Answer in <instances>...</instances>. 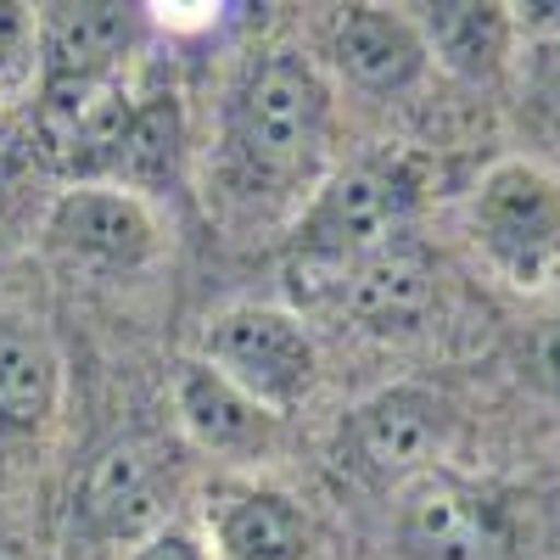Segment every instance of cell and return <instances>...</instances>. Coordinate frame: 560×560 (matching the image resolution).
<instances>
[{
    "label": "cell",
    "mask_w": 560,
    "mask_h": 560,
    "mask_svg": "<svg viewBox=\"0 0 560 560\" xmlns=\"http://www.w3.org/2000/svg\"><path fill=\"white\" fill-rule=\"evenodd\" d=\"M325 84L319 73L292 57V51H275L264 57L247 84H242V102H236V147L242 158L269 174V179H292L314 163L319 140H325Z\"/></svg>",
    "instance_id": "cell-1"
},
{
    "label": "cell",
    "mask_w": 560,
    "mask_h": 560,
    "mask_svg": "<svg viewBox=\"0 0 560 560\" xmlns=\"http://www.w3.org/2000/svg\"><path fill=\"white\" fill-rule=\"evenodd\" d=\"M208 359L224 382H236L269 415L298 404L314 382V342H308L303 325L280 308H236V314L213 319Z\"/></svg>",
    "instance_id": "cell-2"
},
{
    "label": "cell",
    "mask_w": 560,
    "mask_h": 560,
    "mask_svg": "<svg viewBox=\"0 0 560 560\" xmlns=\"http://www.w3.org/2000/svg\"><path fill=\"white\" fill-rule=\"evenodd\" d=\"M404 208H409V191L404 179L387 174V168H342L325 191L314 197L308 219H303V253L325 258V264H359L370 253L393 247L398 224H404Z\"/></svg>",
    "instance_id": "cell-3"
},
{
    "label": "cell",
    "mask_w": 560,
    "mask_h": 560,
    "mask_svg": "<svg viewBox=\"0 0 560 560\" xmlns=\"http://www.w3.org/2000/svg\"><path fill=\"white\" fill-rule=\"evenodd\" d=\"M510 538L499 510L454 477H420L398 504L404 560H504Z\"/></svg>",
    "instance_id": "cell-4"
},
{
    "label": "cell",
    "mask_w": 560,
    "mask_h": 560,
    "mask_svg": "<svg viewBox=\"0 0 560 560\" xmlns=\"http://www.w3.org/2000/svg\"><path fill=\"white\" fill-rule=\"evenodd\" d=\"M477 236L504 269L533 275L560 247V191L527 163H499L477 191Z\"/></svg>",
    "instance_id": "cell-5"
},
{
    "label": "cell",
    "mask_w": 560,
    "mask_h": 560,
    "mask_svg": "<svg viewBox=\"0 0 560 560\" xmlns=\"http://www.w3.org/2000/svg\"><path fill=\"white\" fill-rule=\"evenodd\" d=\"M438 443H443V404L427 387H387L370 404H359L348 427L353 465L376 482H398L420 471Z\"/></svg>",
    "instance_id": "cell-6"
},
{
    "label": "cell",
    "mask_w": 560,
    "mask_h": 560,
    "mask_svg": "<svg viewBox=\"0 0 560 560\" xmlns=\"http://www.w3.org/2000/svg\"><path fill=\"white\" fill-rule=\"evenodd\" d=\"M135 39L129 7H45L39 51H45V96H84L102 90L113 62Z\"/></svg>",
    "instance_id": "cell-7"
},
{
    "label": "cell",
    "mask_w": 560,
    "mask_h": 560,
    "mask_svg": "<svg viewBox=\"0 0 560 560\" xmlns=\"http://www.w3.org/2000/svg\"><path fill=\"white\" fill-rule=\"evenodd\" d=\"M342 303L348 314L376 337H404L438 303V269L420 247H382L348 269L342 280Z\"/></svg>",
    "instance_id": "cell-8"
},
{
    "label": "cell",
    "mask_w": 560,
    "mask_h": 560,
    "mask_svg": "<svg viewBox=\"0 0 560 560\" xmlns=\"http://www.w3.org/2000/svg\"><path fill=\"white\" fill-rule=\"evenodd\" d=\"M129 118H135V102L113 84L84 90V96H45V147H51V163L68 179L118 174Z\"/></svg>",
    "instance_id": "cell-9"
},
{
    "label": "cell",
    "mask_w": 560,
    "mask_h": 560,
    "mask_svg": "<svg viewBox=\"0 0 560 560\" xmlns=\"http://www.w3.org/2000/svg\"><path fill=\"white\" fill-rule=\"evenodd\" d=\"M51 236L107 269H129L152 253V219L135 197L124 191H96V185H79L51 208Z\"/></svg>",
    "instance_id": "cell-10"
},
{
    "label": "cell",
    "mask_w": 560,
    "mask_h": 560,
    "mask_svg": "<svg viewBox=\"0 0 560 560\" xmlns=\"http://www.w3.org/2000/svg\"><path fill=\"white\" fill-rule=\"evenodd\" d=\"M174 404H179L185 432L219 454H253L275 432V415L264 404H253L236 382H224L213 364H179Z\"/></svg>",
    "instance_id": "cell-11"
},
{
    "label": "cell",
    "mask_w": 560,
    "mask_h": 560,
    "mask_svg": "<svg viewBox=\"0 0 560 560\" xmlns=\"http://www.w3.org/2000/svg\"><path fill=\"white\" fill-rule=\"evenodd\" d=\"M337 62L364 90H404L427 68V45H420V28L409 18L382 7H353L337 23Z\"/></svg>",
    "instance_id": "cell-12"
},
{
    "label": "cell",
    "mask_w": 560,
    "mask_h": 560,
    "mask_svg": "<svg viewBox=\"0 0 560 560\" xmlns=\"http://www.w3.org/2000/svg\"><path fill=\"white\" fill-rule=\"evenodd\" d=\"M158 499V471L152 454L140 443H113L96 465L84 471V493H79V516L96 527L102 538H135L152 522Z\"/></svg>",
    "instance_id": "cell-13"
},
{
    "label": "cell",
    "mask_w": 560,
    "mask_h": 560,
    "mask_svg": "<svg viewBox=\"0 0 560 560\" xmlns=\"http://www.w3.org/2000/svg\"><path fill=\"white\" fill-rule=\"evenodd\" d=\"M420 45H427V57H438L465 79H488L504 62L510 12L482 7V0H443V7L420 12Z\"/></svg>",
    "instance_id": "cell-14"
},
{
    "label": "cell",
    "mask_w": 560,
    "mask_h": 560,
    "mask_svg": "<svg viewBox=\"0 0 560 560\" xmlns=\"http://www.w3.org/2000/svg\"><path fill=\"white\" fill-rule=\"evenodd\" d=\"M57 398V359L23 319H0V432L28 438L45 427Z\"/></svg>",
    "instance_id": "cell-15"
},
{
    "label": "cell",
    "mask_w": 560,
    "mask_h": 560,
    "mask_svg": "<svg viewBox=\"0 0 560 560\" xmlns=\"http://www.w3.org/2000/svg\"><path fill=\"white\" fill-rule=\"evenodd\" d=\"M219 544L230 560H303L308 527L280 493H230L219 510Z\"/></svg>",
    "instance_id": "cell-16"
},
{
    "label": "cell",
    "mask_w": 560,
    "mask_h": 560,
    "mask_svg": "<svg viewBox=\"0 0 560 560\" xmlns=\"http://www.w3.org/2000/svg\"><path fill=\"white\" fill-rule=\"evenodd\" d=\"M174 158H179V107H174V96H152L147 107H135V118H129V140H124L118 174L152 185V179L174 174Z\"/></svg>",
    "instance_id": "cell-17"
},
{
    "label": "cell",
    "mask_w": 560,
    "mask_h": 560,
    "mask_svg": "<svg viewBox=\"0 0 560 560\" xmlns=\"http://www.w3.org/2000/svg\"><path fill=\"white\" fill-rule=\"evenodd\" d=\"M527 84H533V102H538V107H544V113L560 124V39H538Z\"/></svg>",
    "instance_id": "cell-18"
},
{
    "label": "cell",
    "mask_w": 560,
    "mask_h": 560,
    "mask_svg": "<svg viewBox=\"0 0 560 560\" xmlns=\"http://www.w3.org/2000/svg\"><path fill=\"white\" fill-rule=\"evenodd\" d=\"M527 364H533V382L560 398V319H549V325H538V331H533Z\"/></svg>",
    "instance_id": "cell-19"
},
{
    "label": "cell",
    "mask_w": 560,
    "mask_h": 560,
    "mask_svg": "<svg viewBox=\"0 0 560 560\" xmlns=\"http://www.w3.org/2000/svg\"><path fill=\"white\" fill-rule=\"evenodd\" d=\"M23 51H28V12L0 7V68H12Z\"/></svg>",
    "instance_id": "cell-20"
},
{
    "label": "cell",
    "mask_w": 560,
    "mask_h": 560,
    "mask_svg": "<svg viewBox=\"0 0 560 560\" xmlns=\"http://www.w3.org/2000/svg\"><path fill=\"white\" fill-rule=\"evenodd\" d=\"M135 560H208V555H202V544H191L185 533H158V538L140 544Z\"/></svg>",
    "instance_id": "cell-21"
},
{
    "label": "cell",
    "mask_w": 560,
    "mask_h": 560,
    "mask_svg": "<svg viewBox=\"0 0 560 560\" xmlns=\"http://www.w3.org/2000/svg\"><path fill=\"white\" fill-rule=\"evenodd\" d=\"M0 560H23V549H18L12 538H0Z\"/></svg>",
    "instance_id": "cell-22"
}]
</instances>
